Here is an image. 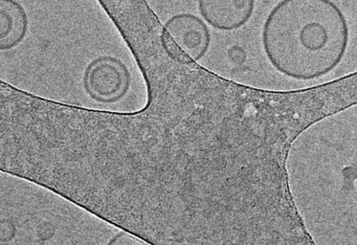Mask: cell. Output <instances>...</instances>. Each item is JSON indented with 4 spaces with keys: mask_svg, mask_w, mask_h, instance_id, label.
I'll return each mask as SVG.
<instances>
[{
    "mask_svg": "<svg viewBox=\"0 0 357 245\" xmlns=\"http://www.w3.org/2000/svg\"><path fill=\"white\" fill-rule=\"evenodd\" d=\"M40 231L38 234L40 235V237L43 238V239H48L50 237H53L54 235L55 230L52 225L47 224V223H45L43 226H41L39 228Z\"/></svg>",
    "mask_w": 357,
    "mask_h": 245,
    "instance_id": "cell-9",
    "label": "cell"
},
{
    "mask_svg": "<svg viewBox=\"0 0 357 245\" xmlns=\"http://www.w3.org/2000/svg\"><path fill=\"white\" fill-rule=\"evenodd\" d=\"M106 245H152L142 239L125 231L112 237Z\"/></svg>",
    "mask_w": 357,
    "mask_h": 245,
    "instance_id": "cell-7",
    "label": "cell"
},
{
    "mask_svg": "<svg viewBox=\"0 0 357 245\" xmlns=\"http://www.w3.org/2000/svg\"><path fill=\"white\" fill-rule=\"evenodd\" d=\"M15 226L10 220H0V242H8L15 236Z\"/></svg>",
    "mask_w": 357,
    "mask_h": 245,
    "instance_id": "cell-8",
    "label": "cell"
},
{
    "mask_svg": "<svg viewBox=\"0 0 357 245\" xmlns=\"http://www.w3.org/2000/svg\"><path fill=\"white\" fill-rule=\"evenodd\" d=\"M178 47L197 62L208 53L211 42L205 21L191 13L177 14L164 24Z\"/></svg>",
    "mask_w": 357,
    "mask_h": 245,
    "instance_id": "cell-5",
    "label": "cell"
},
{
    "mask_svg": "<svg viewBox=\"0 0 357 245\" xmlns=\"http://www.w3.org/2000/svg\"><path fill=\"white\" fill-rule=\"evenodd\" d=\"M349 40L346 16L329 0H284L267 15L261 32L268 61L282 75L300 81L336 69Z\"/></svg>",
    "mask_w": 357,
    "mask_h": 245,
    "instance_id": "cell-2",
    "label": "cell"
},
{
    "mask_svg": "<svg viewBox=\"0 0 357 245\" xmlns=\"http://www.w3.org/2000/svg\"><path fill=\"white\" fill-rule=\"evenodd\" d=\"M72 107H73V105H72ZM71 115H72V110H71ZM70 122H71V117H70ZM69 132H70V129H69ZM68 135H69V133H68ZM67 139H68V136H67ZM66 141H67V140H66ZM65 148H66V146H65ZM64 150H65V148H64ZM63 152H64V151H63ZM63 155H62V158H63ZM61 161H62V159H61ZM60 165H61V164H60ZM59 168H60V166H59ZM58 172H59V171H58ZM57 174H58V173H57ZM56 176H57V175H56ZM55 181H56V180H55ZM54 183H55V182H54Z\"/></svg>",
    "mask_w": 357,
    "mask_h": 245,
    "instance_id": "cell-10",
    "label": "cell"
},
{
    "mask_svg": "<svg viewBox=\"0 0 357 245\" xmlns=\"http://www.w3.org/2000/svg\"><path fill=\"white\" fill-rule=\"evenodd\" d=\"M130 73L126 65L113 56H100L89 63L83 73L82 86L89 97L98 103L114 104L130 90Z\"/></svg>",
    "mask_w": 357,
    "mask_h": 245,
    "instance_id": "cell-4",
    "label": "cell"
},
{
    "mask_svg": "<svg viewBox=\"0 0 357 245\" xmlns=\"http://www.w3.org/2000/svg\"><path fill=\"white\" fill-rule=\"evenodd\" d=\"M39 97L0 79V172L10 174L36 136Z\"/></svg>",
    "mask_w": 357,
    "mask_h": 245,
    "instance_id": "cell-3",
    "label": "cell"
},
{
    "mask_svg": "<svg viewBox=\"0 0 357 245\" xmlns=\"http://www.w3.org/2000/svg\"><path fill=\"white\" fill-rule=\"evenodd\" d=\"M288 187L316 245H357L356 139L294 143L287 161Z\"/></svg>",
    "mask_w": 357,
    "mask_h": 245,
    "instance_id": "cell-1",
    "label": "cell"
},
{
    "mask_svg": "<svg viewBox=\"0 0 357 245\" xmlns=\"http://www.w3.org/2000/svg\"><path fill=\"white\" fill-rule=\"evenodd\" d=\"M255 8L253 0H200L198 10L211 27L222 31L238 30L248 24Z\"/></svg>",
    "mask_w": 357,
    "mask_h": 245,
    "instance_id": "cell-6",
    "label": "cell"
}]
</instances>
